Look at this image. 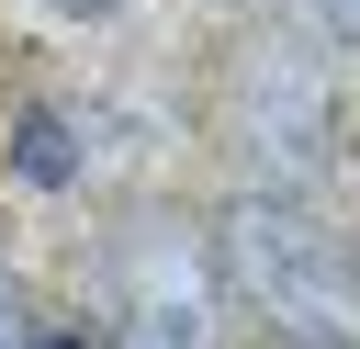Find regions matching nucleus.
<instances>
[{
  "label": "nucleus",
  "mask_w": 360,
  "mask_h": 349,
  "mask_svg": "<svg viewBox=\"0 0 360 349\" xmlns=\"http://www.w3.org/2000/svg\"><path fill=\"white\" fill-rule=\"evenodd\" d=\"M214 281L281 349H360V248L304 191H236L214 214Z\"/></svg>",
  "instance_id": "1"
},
{
  "label": "nucleus",
  "mask_w": 360,
  "mask_h": 349,
  "mask_svg": "<svg viewBox=\"0 0 360 349\" xmlns=\"http://www.w3.org/2000/svg\"><path fill=\"white\" fill-rule=\"evenodd\" d=\"M326 135H338V113H326L315 56L259 45V56L236 68V90H225V146H236V169H248L259 191H304V180L326 169Z\"/></svg>",
  "instance_id": "2"
},
{
  "label": "nucleus",
  "mask_w": 360,
  "mask_h": 349,
  "mask_svg": "<svg viewBox=\"0 0 360 349\" xmlns=\"http://www.w3.org/2000/svg\"><path fill=\"white\" fill-rule=\"evenodd\" d=\"M112 315H124V349H202V315H214L202 259L180 236H135L112 270Z\"/></svg>",
  "instance_id": "3"
},
{
  "label": "nucleus",
  "mask_w": 360,
  "mask_h": 349,
  "mask_svg": "<svg viewBox=\"0 0 360 349\" xmlns=\"http://www.w3.org/2000/svg\"><path fill=\"white\" fill-rule=\"evenodd\" d=\"M11 169H22L34 191H68V180H79V135H68L56 101H34V113L11 124Z\"/></svg>",
  "instance_id": "4"
},
{
  "label": "nucleus",
  "mask_w": 360,
  "mask_h": 349,
  "mask_svg": "<svg viewBox=\"0 0 360 349\" xmlns=\"http://www.w3.org/2000/svg\"><path fill=\"white\" fill-rule=\"evenodd\" d=\"M292 11H304L326 45H360V0H292Z\"/></svg>",
  "instance_id": "5"
},
{
  "label": "nucleus",
  "mask_w": 360,
  "mask_h": 349,
  "mask_svg": "<svg viewBox=\"0 0 360 349\" xmlns=\"http://www.w3.org/2000/svg\"><path fill=\"white\" fill-rule=\"evenodd\" d=\"M56 11H112V0H56Z\"/></svg>",
  "instance_id": "6"
},
{
  "label": "nucleus",
  "mask_w": 360,
  "mask_h": 349,
  "mask_svg": "<svg viewBox=\"0 0 360 349\" xmlns=\"http://www.w3.org/2000/svg\"><path fill=\"white\" fill-rule=\"evenodd\" d=\"M349 248H360V236H349Z\"/></svg>",
  "instance_id": "7"
}]
</instances>
